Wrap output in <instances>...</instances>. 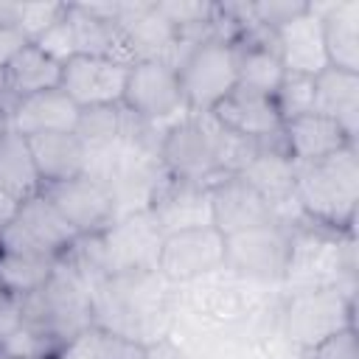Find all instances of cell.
<instances>
[{
    "label": "cell",
    "instance_id": "cell-1",
    "mask_svg": "<svg viewBox=\"0 0 359 359\" xmlns=\"http://www.w3.org/2000/svg\"><path fill=\"white\" fill-rule=\"evenodd\" d=\"M93 325L135 342H154L171 334L177 320V294L157 269H132L107 275L90 289Z\"/></svg>",
    "mask_w": 359,
    "mask_h": 359
},
{
    "label": "cell",
    "instance_id": "cell-2",
    "mask_svg": "<svg viewBox=\"0 0 359 359\" xmlns=\"http://www.w3.org/2000/svg\"><path fill=\"white\" fill-rule=\"evenodd\" d=\"M255 149L258 143L222 129L208 112H185L163 132L157 160L171 180L210 185L227 174H238Z\"/></svg>",
    "mask_w": 359,
    "mask_h": 359
},
{
    "label": "cell",
    "instance_id": "cell-3",
    "mask_svg": "<svg viewBox=\"0 0 359 359\" xmlns=\"http://www.w3.org/2000/svg\"><path fill=\"white\" fill-rule=\"evenodd\" d=\"M292 199L297 202L303 219L334 233H353L359 202L356 146H348L325 160L297 165Z\"/></svg>",
    "mask_w": 359,
    "mask_h": 359
},
{
    "label": "cell",
    "instance_id": "cell-4",
    "mask_svg": "<svg viewBox=\"0 0 359 359\" xmlns=\"http://www.w3.org/2000/svg\"><path fill=\"white\" fill-rule=\"evenodd\" d=\"M280 286L286 294L323 286L353 289V233H334L309 219L289 224V261Z\"/></svg>",
    "mask_w": 359,
    "mask_h": 359
},
{
    "label": "cell",
    "instance_id": "cell-5",
    "mask_svg": "<svg viewBox=\"0 0 359 359\" xmlns=\"http://www.w3.org/2000/svg\"><path fill=\"white\" fill-rule=\"evenodd\" d=\"M185 112H210L238 84V48L236 39L222 34L196 39L182 48L174 62Z\"/></svg>",
    "mask_w": 359,
    "mask_h": 359
},
{
    "label": "cell",
    "instance_id": "cell-6",
    "mask_svg": "<svg viewBox=\"0 0 359 359\" xmlns=\"http://www.w3.org/2000/svg\"><path fill=\"white\" fill-rule=\"evenodd\" d=\"M22 323H31L59 342L93 325V294L81 272L62 258L42 289L22 297Z\"/></svg>",
    "mask_w": 359,
    "mask_h": 359
},
{
    "label": "cell",
    "instance_id": "cell-7",
    "mask_svg": "<svg viewBox=\"0 0 359 359\" xmlns=\"http://www.w3.org/2000/svg\"><path fill=\"white\" fill-rule=\"evenodd\" d=\"M353 289L342 286H323L292 292L280 300L278 309V337L286 345L300 351H311L320 339L331 337L334 331L353 323Z\"/></svg>",
    "mask_w": 359,
    "mask_h": 359
},
{
    "label": "cell",
    "instance_id": "cell-8",
    "mask_svg": "<svg viewBox=\"0 0 359 359\" xmlns=\"http://www.w3.org/2000/svg\"><path fill=\"white\" fill-rule=\"evenodd\" d=\"M79 241V233L62 219V213L42 196H31L17 205L14 216L0 227V250L65 258Z\"/></svg>",
    "mask_w": 359,
    "mask_h": 359
},
{
    "label": "cell",
    "instance_id": "cell-9",
    "mask_svg": "<svg viewBox=\"0 0 359 359\" xmlns=\"http://www.w3.org/2000/svg\"><path fill=\"white\" fill-rule=\"evenodd\" d=\"M289 261V224L272 222L247 233H236L224 238V272L238 280L264 286L283 283Z\"/></svg>",
    "mask_w": 359,
    "mask_h": 359
},
{
    "label": "cell",
    "instance_id": "cell-10",
    "mask_svg": "<svg viewBox=\"0 0 359 359\" xmlns=\"http://www.w3.org/2000/svg\"><path fill=\"white\" fill-rule=\"evenodd\" d=\"M39 194L62 213V219L79 233V238L101 236L121 219V210L109 185L90 171L65 182L42 185Z\"/></svg>",
    "mask_w": 359,
    "mask_h": 359
},
{
    "label": "cell",
    "instance_id": "cell-11",
    "mask_svg": "<svg viewBox=\"0 0 359 359\" xmlns=\"http://www.w3.org/2000/svg\"><path fill=\"white\" fill-rule=\"evenodd\" d=\"M224 266V236L213 227H188L163 236L154 269L171 286H188Z\"/></svg>",
    "mask_w": 359,
    "mask_h": 359
},
{
    "label": "cell",
    "instance_id": "cell-12",
    "mask_svg": "<svg viewBox=\"0 0 359 359\" xmlns=\"http://www.w3.org/2000/svg\"><path fill=\"white\" fill-rule=\"evenodd\" d=\"M123 109L146 123H157L174 118L185 109V98L180 90L177 67L165 59H143L129 67L123 98Z\"/></svg>",
    "mask_w": 359,
    "mask_h": 359
},
{
    "label": "cell",
    "instance_id": "cell-13",
    "mask_svg": "<svg viewBox=\"0 0 359 359\" xmlns=\"http://www.w3.org/2000/svg\"><path fill=\"white\" fill-rule=\"evenodd\" d=\"M208 202H210V224L224 238L272 224V222H283L278 208L264 194H258L241 174H227L210 182Z\"/></svg>",
    "mask_w": 359,
    "mask_h": 359
},
{
    "label": "cell",
    "instance_id": "cell-14",
    "mask_svg": "<svg viewBox=\"0 0 359 359\" xmlns=\"http://www.w3.org/2000/svg\"><path fill=\"white\" fill-rule=\"evenodd\" d=\"M126 76H129V65H123L118 59L76 53L67 62H62L59 90L79 109L112 107V104H121V98H123Z\"/></svg>",
    "mask_w": 359,
    "mask_h": 359
},
{
    "label": "cell",
    "instance_id": "cell-15",
    "mask_svg": "<svg viewBox=\"0 0 359 359\" xmlns=\"http://www.w3.org/2000/svg\"><path fill=\"white\" fill-rule=\"evenodd\" d=\"M208 115L222 129H227V132H233L244 140H252V143L275 137L283 126L272 95H264L258 90L241 87V84H236Z\"/></svg>",
    "mask_w": 359,
    "mask_h": 359
},
{
    "label": "cell",
    "instance_id": "cell-16",
    "mask_svg": "<svg viewBox=\"0 0 359 359\" xmlns=\"http://www.w3.org/2000/svg\"><path fill=\"white\" fill-rule=\"evenodd\" d=\"M146 210L151 213V219L163 236L177 233V230H188V227H205V224H210L208 185L171 180L165 174L157 182Z\"/></svg>",
    "mask_w": 359,
    "mask_h": 359
},
{
    "label": "cell",
    "instance_id": "cell-17",
    "mask_svg": "<svg viewBox=\"0 0 359 359\" xmlns=\"http://www.w3.org/2000/svg\"><path fill=\"white\" fill-rule=\"evenodd\" d=\"M280 137H283V149L294 165L317 163V160H325L348 146H356V140H351L348 132L337 121H331L320 112H306V115L283 121Z\"/></svg>",
    "mask_w": 359,
    "mask_h": 359
},
{
    "label": "cell",
    "instance_id": "cell-18",
    "mask_svg": "<svg viewBox=\"0 0 359 359\" xmlns=\"http://www.w3.org/2000/svg\"><path fill=\"white\" fill-rule=\"evenodd\" d=\"M272 42H275L278 59L286 73L317 76L320 70L328 67L325 48H323V31H320V14L314 3L309 6L306 14L280 25L272 34Z\"/></svg>",
    "mask_w": 359,
    "mask_h": 359
},
{
    "label": "cell",
    "instance_id": "cell-19",
    "mask_svg": "<svg viewBox=\"0 0 359 359\" xmlns=\"http://www.w3.org/2000/svg\"><path fill=\"white\" fill-rule=\"evenodd\" d=\"M294 171L297 165L292 163V157L283 149V137L280 132L275 137H266L258 143L252 160L238 171L258 194H264L280 213V208L286 202H294Z\"/></svg>",
    "mask_w": 359,
    "mask_h": 359
},
{
    "label": "cell",
    "instance_id": "cell-20",
    "mask_svg": "<svg viewBox=\"0 0 359 359\" xmlns=\"http://www.w3.org/2000/svg\"><path fill=\"white\" fill-rule=\"evenodd\" d=\"M81 109L56 87L28 98H20L8 112V123L22 137L45 135V132H76Z\"/></svg>",
    "mask_w": 359,
    "mask_h": 359
},
{
    "label": "cell",
    "instance_id": "cell-21",
    "mask_svg": "<svg viewBox=\"0 0 359 359\" xmlns=\"http://www.w3.org/2000/svg\"><path fill=\"white\" fill-rule=\"evenodd\" d=\"M31 157L36 163L42 185L65 182L90 168V151L76 132H45L28 137Z\"/></svg>",
    "mask_w": 359,
    "mask_h": 359
},
{
    "label": "cell",
    "instance_id": "cell-22",
    "mask_svg": "<svg viewBox=\"0 0 359 359\" xmlns=\"http://www.w3.org/2000/svg\"><path fill=\"white\" fill-rule=\"evenodd\" d=\"M328 67L359 73V0L317 6Z\"/></svg>",
    "mask_w": 359,
    "mask_h": 359
},
{
    "label": "cell",
    "instance_id": "cell-23",
    "mask_svg": "<svg viewBox=\"0 0 359 359\" xmlns=\"http://www.w3.org/2000/svg\"><path fill=\"white\" fill-rule=\"evenodd\" d=\"M337 121L351 140L359 132V73L325 67L314 76V109Z\"/></svg>",
    "mask_w": 359,
    "mask_h": 359
},
{
    "label": "cell",
    "instance_id": "cell-24",
    "mask_svg": "<svg viewBox=\"0 0 359 359\" xmlns=\"http://www.w3.org/2000/svg\"><path fill=\"white\" fill-rule=\"evenodd\" d=\"M42 191V180L36 163L31 157L28 137L14 132L11 126L0 137V194L14 205L36 196Z\"/></svg>",
    "mask_w": 359,
    "mask_h": 359
},
{
    "label": "cell",
    "instance_id": "cell-25",
    "mask_svg": "<svg viewBox=\"0 0 359 359\" xmlns=\"http://www.w3.org/2000/svg\"><path fill=\"white\" fill-rule=\"evenodd\" d=\"M6 87L14 98V104L20 98L45 93V90H56L62 81V62H56L53 56H48L39 45L28 42L6 67Z\"/></svg>",
    "mask_w": 359,
    "mask_h": 359
},
{
    "label": "cell",
    "instance_id": "cell-26",
    "mask_svg": "<svg viewBox=\"0 0 359 359\" xmlns=\"http://www.w3.org/2000/svg\"><path fill=\"white\" fill-rule=\"evenodd\" d=\"M62 261V258H59ZM56 258H45V255H28V252H11V250H0V289L11 297H28L36 289H42L48 283V278L53 275Z\"/></svg>",
    "mask_w": 359,
    "mask_h": 359
},
{
    "label": "cell",
    "instance_id": "cell-27",
    "mask_svg": "<svg viewBox=\"0 0 359 359\" xmlns=\"http://www.w3.org/2000/svg\"><path fill=\"white\" fill-rule=\"evenodd\" d=\"M59 348H62V342L56 337H50L48 331H42L31 323H22V320L17 328H11L0 339V353L17 356V359H53Z\"/></svg>",
    "mask_w": 359,
    "mask_h": 359
},
{
    "label": "cell",
    "instance_id": "cell-28",
    "mask_svg": "<svg viewBox=\"0 0 359 359\" xmlns=\"http://www.w3.org/2000/svg\"><path fill=\"white\" fill-rule=\"evenodd\" d=\"M275 109L280 121L306 115L314 109V76H300V73H286L272 93Z\"/></svg>",
    "mask_w": 359,
    "mask_h": 359
},
{
    "label": "cell",
    "instance_id": "cell-29",
    "mask_svg": "<svg viewBox=\"0 0 359 359\" xmlns=\"http://www.w3.org/2000/svg\"><path fill=\"white\" fill-rule=\"evenodd\" d=\"M309 6L311 3H306V0H261V3H250V11H252V20L258 28L275 34L280 25L306 14Z\"/></svg>",
    "mask_w": 359,
    "mask_h": 359
},
{
    "label": "cell",
    "instance_id": "cell-30",
    "mask_svg": "<svg viewBox=\"0 0 359 359\" xmlns=\"http://www.w3.org/2000/svg\"><path fill=\"white\" fill-rule=\"evenodd\" d=\"M67 11V3H20V31L28 42H36L50 25H56Z\"/></svg>",
    "mask_w": 359,
    "mask_h": 359
},
{
    "label": "cell",
    "instance_id": "cell-31",
    "mask_svg": "<svg viewBox=\"0 0 359 359\" xmlns=\"http://www.w3.org/2000/svg\"><path fill=\"white\" fill-rule=\"evenodd\" d=\"M309 359H359V342H356V325H345L334 331L331 337L320 339L311 351H306Z\"/></svg>",
    "mask_w": 359,
    "mask_h": 359
},
{
    "label": "cell",
    "instance_id": "cell-32",
    "mask_svg": "<svg viewBox=\"0 0 359 359\" xmlns=\"http://www.w3.org/2000/svg\"><path fill=\"white\" fill-rule=\"evenodd\" d=\"M53 359H104V328L90 325L62 342Z\"/></svg>",
    "mask_w": 359,
    "mask_h": 359
},
{
    "label": "cell",
    "instance_id": "cell-33",
    "mask_svg": "<svg viewBox=\"0 0 359 359\" xmlns=\"http://www.w3.org/2000/svg\"><path fill=\"white\" fill-rule=\"evenodd\" d=\"M25 45H28V39H25V34L20 28L0 25V67H6Z\"/></svg>",
    "mask_w": 359,
    "mask_h": 359
},
{
    "label": "cell",
    "instance_id": "cell-34",
    "mask_svg": "<svg viewBox=\"0 0 359 359\" xmlns=\"http://www.w3.org/2000/svg\"><path fill=\"white\" fill-rule=\"evenodd\" d=\"M143 359H185L180 345L171 339V337H163V339H154L146 345V356Z\"/></svg>",
    "mask_w": 359,
    "mask_h": 359
},
{
    "label": "cell",
    "instance_id": "cell-35",
    "mask_svg": "<svg viewBox=\"0 0 359 359\" xmlns=\"http://www.w3.org/2000/svg\"><path fill=\"white\" fill-rule=\"evenodd\" d=\"M0 25L20 28V3H6V0H0Z\"/></svg>",
    "mask_w": 359,
    "mask_h": 359
},
{
    "label": "cell",
    "instance_id": "cell-36",
    "mask_svg": "<svg viewBox=\"0 0 359 359\" xmlns=\"http://www.w3.org/2000/svg\"><path fill=\"white\" fill-rule=\"evenodd\" d=\"M0 107H3L6 112L14 109V98H11L8 87H6V73H3V67H0Z\"/></svg>",
    "mask_w": 359,
    "mask_h": 359
},
{
    "label": "cell",
    "instance_id": "cell-37",
    "mask_svg": "<svg viewBox=\"0 0 359 359\" xmlns=\"http://www.w3.org/2000/svg\"><path fill=\"white\" fill-rule=\"evenodd\" d=\"M8 126H11V123H8V112L0 107V137L6 135V129H8Z\"/></svg>",
    "mask_w": 359,
    "mask_h": 359
},
{
    "label": "cell",
    "instance_id": "cell-38",
    "mask_svg": "<svg viewBox=\"0 0 359 359\" xmlns=\"http://www.w3.org/2000/svg\"><path fill=\"white\" fill-rule=\"evenodd\" d=\"M0 359H17V356H6V353H0Z\"/></svg>",
    "mask_w": 359,
    "mask_h": 359
},
{
    "label": "cell",
    "instance_id": "cell-39",
    "mask_svg": "<svg viewBox=\"0 0 359 359\" xmlns=\"http://www.w3.org/2000/svg\"><path fill=\"white\" fill-rule=\"evenodd\" d=\"M0 227H3V219H0Z\"/></svg>",
    "mask_w": 359,
    "mask_h": 359
}]
</instances>
